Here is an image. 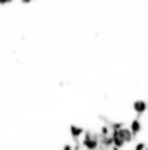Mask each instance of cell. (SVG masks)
I'll return each instance as SVG.
<instances>
[{
	"label": "cell",
	"mask_w": 148,
	"mask_h": 150,
	"mask_svg": "<svg viewBox=\"0 0 148 150\" xmlns=\"http://www.w3.org/2000/svg\"><path fill=\"white\" fill-rule=\"evenodd\" d=\"M80 143L85 150H98L99 149V136H98V133L84 131V138H82Z\"/></svg>",
	"instance_id": "7a4b0ae2"
},
{
	"label": "cell",
	"mask_w": 148,
	"mask_h": 150,
	"mask_svg": "<svg viewBox=\"0 0 148 150\" xmlns=\"http://www.w3.org/2000/svg\"><path fill=\"white\" fill-rule=\"evenodd\" d=\"M70 136H72V140H80L82 136H84V127L82 126H77V124H72L70 126Z\"/></svg>",
	"instance_id": "5b68a950"
},
{
	"label": "cell",
	"mask_w": 148,
	"mask_h": 150,
	"mask_svg": "<svg viewBox=\"0 0 148 150\" xmlns=\"http://www.w3.org/2000/svg\"><path fill=\"white\" fill-rule=\"evenodd\" d=\"M147 110H148V103L145 100H136V101L132 103V112L136 113V117H141Z\"/></svg>",
	"instance_id": "3957f363"
},
{
	"label": "cell",
	"mask_w": 148,
	"mask_h": 150,
	"mask_svg": "<svg viewBox=\"0 0 148 150\" xmlns=\"http://www.w3.org/2000/svg\"><path fill=\"white\" fill-rule=\"evenodd\" d=\"M108 150H120V149H118V147H115V145H111V147H110Z\"/></svg>",
	"instance_id": "ba28073f"
},
{
	"label": "cell",
	"mask_w": 148,
	"mask_h": 150,
	"mask_svg": "<svg viewBox=\"0 0 148 150\" xmlns=\"http://www.w3.org/2000/svg\"><path fill=\"white\" fill-rule=\"evenodd\" d=\"M14 0H0V5H9V4H12Z\"/></svg>",
	"instance_id": "52a82bcc"
},
{
	"label": "cell",
	"mask_w": 148,
	"mask_h": 150,
	"mask_svg": "<svg viewBox=\"0 0 148 150\" xmlns=\"http://www.w3.org/2000/svg\"><path fill=\"white\" fill-rule=\"evenodd\" d=\"M141 129H143V126H141V119H140V117L132 119L131 124H129V131H131V134H132V136H138V134L141 133Z\"/></svg>",
	"instance_id": "277c9868"
},
{
	"label": "cell",
	"mask_w": 148,
	"mask_h": 150,
	"mask_svg": "<svg viewBox=\"0 0 148 150\" xmlns=\"http://www.w3.org/2000/svg\"><path fill=\"white\" fill-rule=\"evenodd\" d=\"M132 140H134V136L131 134L129 127H125V126H122V127L111 131V145H115V147H118V149L125 147V145L131 143Z\"/></svg>",
	"instance_id": "6da1fadb"
},
{
	"label": "cell",
	"mask_w": 148,
	"mask_h": 150,
	"mask_svg": "<svg viewBox=\"0 0 148 150\" xmlns=\"http://www.w3.org/2000/svg\"><path fill=\"white\" fill-rule=\"evenodd\" d=\"M145 150H148V145H147V149H145Z\"/></svg>",
	"instance_id": "30bf717a"
},
{
	"label": "cell",
	"mask_w": 148,
	"mask_h": 150,
	"mask_svg": "<svg viewBox=\"0 0 148 150\" xmlns=\"http://www.w3.org/2000/svg\"><path fill=\"white\" fill-rule=\"evenodd\" d=\"M145 149H147V145H145L143 142H138V143L134 145V150H145Z\"/></svg>",
	"instance_id": "8992f818"
},
{
	"label": "cell",
	"mask_w": 148,
	"mask_h": 150,
	"mask_svg": "<svg viewBox=\"0 0 148 150\" xmlns=\"http://www.w3.org/2000/svg\"><path fill=\"white\" fill-rule=\"evenodd\" d=\"M19 2H23V4H30V2H33V0H19Z\"/></svg>",
	"instance_id": "9c48e42d"
}]
</instances>
